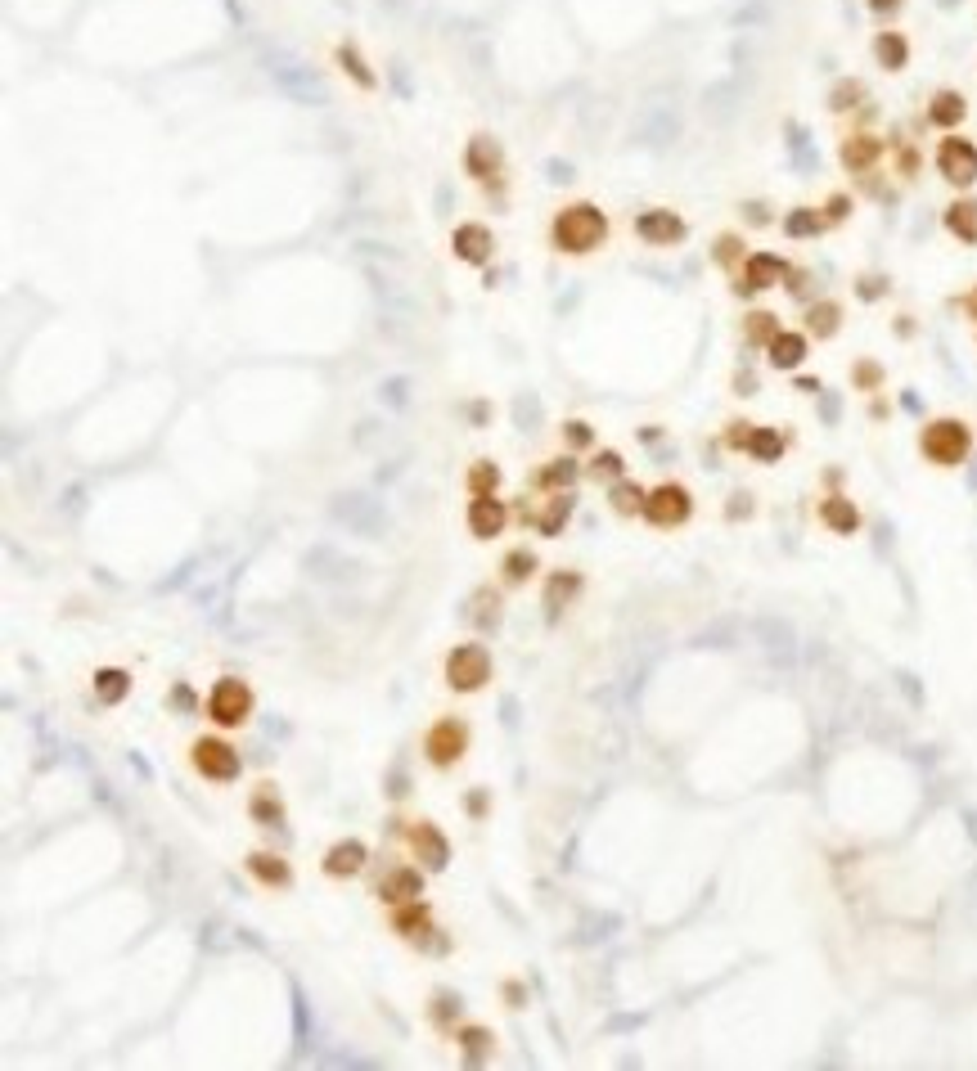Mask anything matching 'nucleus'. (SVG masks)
Listing matches in <instances>:
<instances>
[{
    "mask_svg": "<svg viewBox=\"0 0 977 1071\" xmlns=\"http://www.w3.org/2000/svg\"><path fill=\"white\" fill-rule=\"evenodd\" d=\"M365 864H370V846L361 842V837H338L334 846H329L325 855H320V873L334 882H347V878H361Z\"/></svg>",
    "mask_w": 977,
    "mask_h": 1071,
    "instance_id": "14",
    "label": "nucleus"
},
{
    "mask_svg": "<svg viewBox=\"0 0 977 1071\" xmlns=\"http://www.w3.org/2000/svg\"><path fill=\"white\" fill-rule=\"evenodd\" d=\"M491 675H496V657H491V648L482 644V639H464V644H455L451 653H446V662H442L446 689L460 693V698L482 693L491 684Z\"/></svg>",
    "mask_w": 977,
    "mask_h": 1071,
    "instance_id": "2",
    "label": "nucleus"
},
{
    "mask_svg": "<svg viewBox=\"0 0 977 1071\" xmlns=\"http://www.w3.org/2000/svg\"><path fill=\"white\" fill-rule=\"evenodd\" d=\"M851 383H856V387H878V383H883V369H878L874 360H860V365L851 369Z\"/></svg>",
    "mask_w": 977,
    "mask_h": 1071,
    "instance_id": "44",
    "label": "nucleus"
},
{
    "mask_svg": "<svg viewBox=\"0 0 977 1071\" xmlns=\"http://www.w3.org/2000/svg\"><path fill=\"white\" fill-rule=\"evenodd\" d=\"M581 590H586V576L577 572V567H554L550 576H545L541 585V608L550 621H559L563 612L572 608V603L581 599Z\"/></svg>",
    "mask_w": 977,
    "mask_h": 1071,
    "instance_id": "15",
    "label": "nucleus"
},
{
    "mask_svg": "<svg viewBox=\"0 0 977 1071\" xmlns=\"http://www.w3.org/2000/svg\"><path fill=\"white\" fill-rule=\"evenodd\" d=\"M541 576V554H536L532 545H514L505 549V558H500V581L509 585V590H518V585L536 581Z\"/></svg>",
    "mask_w": 977,
    "mask_h": 1071,
    "instance_id": "23",
    "label": "nucleus"
},
{
    "mask_svg": "<svg viewBox=\"0 0 977 1071\" xmlns=\"http://www.w3.org/2000/svg\"><path fill=\"white\" fill-rule=\"evenodd\" d=\"M883 158V140L878 135H847L842 140V167L847 171H869Z\"/></svg>",
    "mask_w": 977,
    "mask_h": 1071,
    "instance_id": "31",
    "label": "nucleus"
},
{
    "mask_svg": "<svg viewBox=\"0 0 977 1071\" xmlns=\"http://www.w3.org/2000/svg\"><path fill=\"white\" fill-rule=\"evenodd\" d=\"M451 252L464 261V266H487V261L496 257V234H491V225H482V221H464L451 230Z\"/></svg>",
    "mask_w": 977,
    "mask_h": 1071,
    "instance_id": "18",
    "label": "nucleus"
},
{
    "mask_svg": "<svg viewBox=\"0 0 977 1071\" xmlns=\"http://www.w3.org/2000/svg\"><path fill=\"white\" fill-rule=\"evenodd\" d=\"M901 5H905V0H869V9H874V14H883V18H887V14H896Z\"/></svg>",
    "mask_w": 977,
    "mask_h": 1071,
    "instance_id": "51",
    "label": "nucleus"
},
{
    "mask_svg": "<svg viewBox=\"0 0 977 1071\" xmlns=\"http://www.w3.org/2000/svg\"><path fill=\"white\" fill-rule=\"evenodd\" d=\"M509 522H514V509L500 495H469V504H464V527L473 540H496Z\"/></svg>",
    "mask_w": 977,
    "mask_h": 1071,
    "instance_id": "13",
    "label": "nucleus"
},
{
    "mask_svg": "<svg viewBox=\"0 0 977 1071\" xmlns=\"http://www.w3.org/2000/svg\"><path fill=\"white\" fill-rule=\"evenodd\" d=\"M820 522L829 531H838V536H851V531H860V509L847 500V495H824L820 500Z\"/></svg>",
    "mask_w": 977,
    "mask_h": 1071,
    "instance_id": "29",
    "label": "nucleus"
},
{
    "mask_svg": "<svg viewBox=\"0 0 977 1071\" xmlns=\"http://www.w3.org/2000/svg\"><path fill=\"white\" fill-rule=\"evenodd\" d=\"M185 756H190V770L199 774L203 783H235L239 774H244V756H239V747L226 738V729L199 734Z\"/></svg>",
    "mask_w": 977,
    "mask_h": 1071,
    "instance_id": "6",
    "label": "nucleus"
},
{
    "mask_svg": "<svg viewBox=\"0 0 977 1071\" xmlns=\"http://www.w3.org/2000/svg\"><path fill=\"white\" fill-rule=\"evenodd\" d=\"M401 837H406V851L415 855V864H424L428 873H442L451 864V837L437 819H410Z\"/></svg>",
    "mask_w": 977,
    "mask_h": 1071,
    "instance_id": "8",
    "label": "nucleus"
},
{
    "mask_svg": "<svg viewBox=\"0 0 977 1071\" xmlns=\"http://www.w3.org/2000/svg\"><path fill=\"white\" fill-rule=\"evenodd\" d=\"M586 477H595V482H622L626 477V459H622V450H595L590 455V464H586Z\"/></svg>",
    "mask_w": 977,
    "mask_h": 1071,
    "instance_id": "39",
    "label": "nucleus"
},
{
    "mask_svg": "<svg viewBox=\"0 0 977 1071\" xmlns=\"http://www.w3.org/2000/svg\"><path fill=\"white\" fill-rule=\"evenodd\" d=\"M334 63H338V68H343L347 77H352L361 90H374V86H379V77H374V68L361 59V50H356V45H338V50H334Z\"/></svg>",
    "mask_w": 977,
    "mask_h": 1071,
    "instance_id": "37",
    "label": "nucleus"
},
{
    "mask_svg": "<svg viewBox=\"0 0 977 1071\" xmlns=\"http://www.w3.org/2000/svg\"><path fill=\"white\" fill-rule=\"evenodd\" d=\"M689 518H694V495H689L685 486L680 482L649 486V504H644V522H649V527L671 531V527H685Z\"/></svg>",
    "mask_w": 977,
    "mask_h": 1071,
    "instance_id": "9",
    "label": "nucleus"
},
{
    "mask_svg": "<svg viewBox=\"0 0 977 1071\" xmlns=\"http://www.w3.org/2000/svg\"><path fill=\"white\" fill-rule=\"evenodd\" d=\"M968 450H973V428L964 419H955V414H941L919 432V455L937 468H959L968 459Z\"/></svg>",
    "mask_w": 977,
    "mask_h": 1071,
    "instance_id": "5",
    "label": "nucleus"
},
{
    "mask_svg": "<svg viewBox=\"0 0 977 1071\" xmlns=\"http://www.w3.org/2000/svg\"><path fill=\"white\" fill-rule=\"evenodd\" d=\"M712 257L721 261V266H743V261H748V248H743L739 234H721V239L712 243Z\"/></svg>",
    "mask_w": 977,
    "mask_h": 1071,
    "instance_id": "43",
    "label": "nucleus"
},
{
    "mask_svg": "<svg viewBox=\"0 0 977 1071\" xmlns=\"http://www.w3.org/2000/svg\"><path fill=\"white\" fill-rule=\"evenodd\" d=\"M424 864H388L383 869V878L374 882V900H379L383 909H397V905H410V900H424Z\"/></svg>",
    "mask_w": 977,
    "mask_h": 1071,
    "instance_id": "10",
    "label": "nucleus"
},
{
    "mask_svg": "<svg viewBox=\"0 0 977 1071\" xmlns=\"http://www.w3.org/2000/svg\"><path fill=\"white\" fill-rule=\"evenodd\" d=\"M581 473H586V468L577 464V459L572 455H554V459H545L541 468H536V486H541V491H572V486L581 482Z\"/></svg>",
    "mask_w": 977,
    "mask_h": 1071,
    "instance_id": "25",
    "label": "nucleus"
},
{
    "mask_svg": "<svg viewBox=\"0 0 977 1071\" xmlns=\"http://www.w3.org/2000/svg\"><path fill=\"white\" fill-rule=\"evenodd\" d=\"M748 437H752V423H743V419H734L730 428H725V446L730 450H748Z\"/></svg>",
    "mask_w": 977,
    "mask_h": 1071,
    "instance_id": "45",
    "label": "nucleus"
},
{
    "mask_svg": "<svg viewBox=\"0 0 977 1071\" xmlns=\"http://www.w3.org/2000/svg\"><path fill=\"white\" fill-rule=\"evenodd\" d=\"M244 873L257 882V887L266 891H289L293 887V864L284 860L280 851H271V846H257V851L244 855Z\"/></svg>",
    "mask_w": 977,
    "mask_h": 1071,
    "instance_id": "17",
    "label": "nucleus"
},
{
    "mask_svg": "<svg viewBox=\"0 0 977 1071\" xmlns=\"http://www.w3.org/2000/svg\"><path fill=\"white\" fill-rule=\"evenodd\" d=\"M257 711V693L244 675H221V680L208 684V698H203V716L212 720L217 729H244Z\"/></svg>",
    "mask_w": 977,
    "mask_h": 1071,
    "instance_id": "3",
    "label": "nucleus"
},
{
    "mask_svg": "<svg viewBox=\"0 0 977 1071\" xmlns=\"http://www.w3.org/2000/svg\"><path fill=\"white\" fill-rule=\"evenodd\" d=\"M500 995H505L509 1008H527V986H523V981H505V986H500Z\"/></svg>",
    "mask_w": 977,
    "mask_h": 1071,
    "instance_id": "49",
    "label": "nucleus"
},
{
    "mask_svg": "<svg viewBox=\"0 0 977 1071\" xmlns=\"http://www.w3.org/2000/svg\"><path fill=\"white\" fill-rule=\"evenodd\" d=\"M388 927H392V936H397L401 945H410V950H424V954H446L451 950V941H446V932H442V923H437V914H433L428 900H410V905L388 909Z\"/></svg>",
    "mask_w": 977,
    "mask_h": 1071,
    "instance_id": "4",
    "label": "nucleus"
},
{
    "mask_svg": "<svg viewBox=\"0 0 977 1071\" xmlns=\"http://www.w3.org/2000/svg\"><path fill=\"white\" fill-rule=\"evenodd\" d=\"M464 491L469 495H496L500 491V464L496 459H473L464 473Z\"/></svg>",
    "mask_w": 977,
    "mask_h": 1071,
    "instance_id": "38",
    "label": "nucleus"
},
{
    "mask_svg": "<svg viewBox=\"0 0 977 1071\" xmlns=\"http://www.w3.org/2000/svg\"><path fill=\"white\" fill-rule=\"evenodd\" d=\"M860 99V81H842L838 90H833V108H838V113H847V104H856Z\"/></svg>",
    "mask_w": 977,
    "mask_h": 1071,
    "instance_id": "48",
    "label": "nucleus"
},
{
    "mask_svg": "<svg viewBox=\"0 0 977 1071\" xmlns=\"http://www.w3.org/2000/svg\"><path fill=\"white\" fill-rule=\"evenodd\" d=\"M559 437H563V446L568 450H595V428H590L586 419H563Z\"/></svg>",
    "mask_w": 977,
    "mask_h": 1071,
    "instance_id": "42",
    "label": "nucleus"
},
{
    "mask_svg": "<svg viewBox=\"0 0 977 1071\" xmlns=\"http://www.w3.org/2000/svg\"><path fill=\"white\" fill-rule=\"evenodd\" d=\"M523 522L536 531V536H563V527L572 522V491H554L545 504L523 509Z\"/></svg>",
    "mask_w": 977,
    "mask_h": 1071,
    "instance_id": "20",
    "label": "nucleus"
},
{
    "mask_svg": "<svg viewBox=\"0 0 977 1071\" xmlns=\"http://www.w3.org/2000/svg\"><path fill=\"white\" fill-rule=\"evenodd\" d=\"M608 239V212L590 198L563 203L550 221V248L563 257H590L595 248H604Z\"/></svg>",
    "mask_w": 977,
    "mask_h": 1071,
    "instance_id": "1",
    "label": "nucleus"
},
{
    "mask_svg": "<svg viewBox=\"0 0 977 1071\" xmlns=\"http://www.w3.org/2000/svg\"><path fill=\"white\" fill-rule=\"evenodd\" d=\"M874 63L883 72H901L905 63H910V41H905L901 32H892V27H887V32H878L874 36Z\"/></svg>",
    "mask_w": 977,
    "mask_h": 1071,
    "instance_id": "33",
    "label": "nucleus"
},
{
    "mask_svg": "<svg viewBox=\"0 0 977 1071\" xmlns=\"http://www.w3.org/2000/svg\"><path fill=\"white\" fill-rule=\"evenodd\" d=\"M856 288H860V297H865V302H874V297H883L887 279H883V275H865V279H860Z\"/></svg>",
    "mask_w": 977,
    "mask_h": 1071,
    "instance_id": "50",
    "label": "nucleus"
},
{
    "mask_svg": "<svg viewBox=\"0 0 977 1071\" xmlns=\"http://www.w3.org/2000/svg\"><path fill=\"white\" fill-rule=\"evenodd\" d=\"M968 117V99L959 95V90H932V99H928V122L932 126H941V131H955L959 122Z\"/></svg>",
    "mask_w": 977,
    "mask_h": 1071,
    "instance_id": "26",
    "label": "nucleus"
},
{
    "mask_svg": "<svg viewBox=\"0 0 977 1071\" xmlns=\"http://www.w3.org/2000/svg\"><path fill=\"white\" fill-rule=\"evenodd\" d=\"M469 743H473V729L464 716H437L433 725L424 729V738H419V752H424V761L433 765V770H455V765L469 756Z\"/></svg>",
    "mask_w": 977,
    "mask_h": 1071,
    "instance_id": "7",
    "label": "nucleus"
},
{
    "mask_svg": "<svg viewBox=\"0 0 977 1071\" xmlns=\"http://www.w3.org/2000/svg\"><path fill=\"white\" fill-rule=\"evenodd\" d=\"M959 306H964V311H968V320H977V288H973V293H968Z\"/></svg>",
    "mask_w": 977,
    "mask_h": 1071,
    "instance_id": "52",
    "label": "nucleus"
},
{
    "mask_svg": "<svg viewBox=\"0 0 977 1071\" xmlns=\"http://www.w3.org/2000/svg\"><path fill=\"white\" fill-rule=\"evenodd\" d=\"M464 171L473 180H482V185H500L505 180V153H500V144L491 135H473L469 149H464Z\"/></svg>",
    "mask_w": 977,
    "mask_h": 1071,
    "instance_id": "19",
    "label": "nucleus"
},
{
    "mask_svg": "<svg viewBox=\"0 0 977 1071\" xmlns=\"http://www.w3.org/2000/svg\"><path fill=\"white\" fill-rule=\"evenodd\" d=\"M248 815H253V824L262 828H275L284 824V797H280V783L262 779L253 792H248Z\"/></svg>",
    "mask_w": 977,
    "mask_h": 1071,
    "instance_id": "24",
    "label": "nucleus"
},
{
    "mask_svg": "<svg viewBox=\"0 0 977 1071\" xmlns=\"http://www.w3.org/2000/svg\"><path fill=\"white\" fill-rule=\"evenodd\" d=\"M464 621H469L478 635H491V630H500V621H505V599H500V590H491V585H478L469 599V612H464Z\"/></svg>",
    "mask_w": 977,
    "mask_h": 1071,
    "instance_id": "22",
    "label": "nucleus"
},
{
    "mask_svg": "<svg viewBox=\"0 0 977 1071\" xmlns=\"http://www.w3.org/2000/svg\"><path fill=\"white\" fill-rule=\"evenodd\" d=\"M460 1008H464V999L455 995L451 986H437L433 999H428V1022H433L442 1035H455V1026H460Z\"/></svg>",
    "mask_w": 977,
    "mask_h": 1071,
    "instance_id": "30",
    "label": "nucleus"
},
{
    "mask_svg": "<svg viewBox=\"0 0 977 1071\" xmlns=\"http://www.w3.org/2000/svg\"><path fill=\"white\" fill-rule=\"evenodd\" d=\"M788 261L779 252H748V261L739 266V279H734V293L739 297H757L766 288H779L788 279Z\"/></svg>",
    "mask_w": 977,
    "mask_h": 1071,
    "instance_id": "11",
    "label": "nucleus"
},
{
    "mask_svg": "<svg viewBox=\"0 0 977 1071\" xmlns=\"http://www.w3.org/2000/svg\"><path fill=\"white\" fill-rule=\"evenodd\" d=\"M784 450H788V437L779 428H752L743 455H752L757 464H775V459H784Z\"/></svg>",
    "mask_w": 977,
    "mask_h": 1071,
    "instance_id": "35",
    "label": "nucleus"
},
{
    "mask_svg": "<svg viewBox=\"0 0 977 1071\" xmlns=\"http://www.w3.org/2000/svg\"><path fill=\"white\" fill-rule=\"evenodd\" d=\"M779 333V315L770 311H748V320H743V338L752 342V347H766L770 338Z\"/></svg>",
    "mask_w": 977,
    "mask_h": 1071,
    "instance_id": "41",
    "label": "nucleus"
},
{
    "mask_svg": "<svg viewBox=\"0 0 977 1071\" xmlns=\"http://www.w3.org/2000/svg\"><path fill=\"white\" fill-rule=\"evenodd\" d=\"M635 234H640L649 248H671V243H685L689 225L680 212H671V207H649V212L635 216Z\"/></svg>",
    "mask_w": 977,
    "mask_h": 1071,
    "instance_id": "16",
    "label": "nucleus"
},
{
    "mask_svg": "<svg viewBox=\"0 0 977 1071\" xmlns=\"http://www.w3.org/2000/svg\"><path fill=\"white\" fill-rule=\"evenodd\" d=\"M824 212H815V207H793V212L784 216V234L788 239H815V234L824 230Z\"/></svg>",
    "mask_w": 977,
    "mask_h": 1071,
    "instance_id": "40",
    "label": "nucleus"
},
{
    "mask_svg": "<svg viewBox=\"0 0 977 1071\" xmlns=\"http://www.w3.org/2000/svg\"><path fill=\"white\" fill-rule=\"evenodd\" d=\"M455 1049H460V1058L469 1062V1067H482V1062H491V1053H496V1031L482 1022H460L455 1026Z\"/></svg>",
    "mask_w": 977,
    "mask_h": 1071,
    "instance_id": "21",
    "label": "nucleus"
},
{
    "mask_svg": "<svg viewBox=\"0 0 977 1071\" xmlns=\"http://www.w3.org/2000/svg\"><path fill=\"white\" fill-rule=\"evenodd\" d=\"M464 806H469V815L473 819H482L491 810V792L487 788H469V797H464Z\"/></svg>",
    "mask_w": 977,
    "mask_h": 1071,
    "instance_id": "47",
    "label": "nucleus"
},
{
    "mask_svg": "<svg viewBox=\"0 0 977 1071\" xmlns=\"http://www.w3.org/2000/svg\"><path fill=\"white\" fill-rule=\"evenodd\" d=\"M937 171L946 185L968 189L977 180V144L964 140V135H946V140L937 144Z\"/></svg>",
    "mask_w": 977,
    "mask_h": 1071,
    "instance_id": "12",
    "label": "nucleus"
},
{
    "mask_svg": "<svg viewBox=\"0 0 977 1071\" xmlns=\"http://www.w3.org/2000/svg\"><path fill=\"white\" fill-rule=\"evenodd\" d=\"M91 689H95V702H100V707H118V702L131 698V671H122V666H100V671L91 675Z\"/></svg>",
    "mask_w": 977,
    "mask_h": 1071,
    "instance_id": "27",
    "label": "nucleus"
},
{
    "mask_svg": "<svg viewBox=\"0 0 977 1071\" xmlns=\"http://www.w3.org/2000/svg\"><path fill=\"white\" fill-rule=\"evenodd\" d=\"M946 230L959 243H977V198H955L946 207Z\"/></svg>",
    "mask_w": 977,
    "mask_h": 1071,
    "instance_id": "34",
    "label": "nucleus"
},
{
    "mask_svg": "<svg viewBox=\"0 0 977 1071\" xmlns=\"http://www.w3.org/2000/svg\"><path fill=\"white\" fill-rule=\"evenodd\" d=\"M842 329V306L838 302H815V306H806V333L811 338H833V333Z\"/></svg>",
    "mask_w": 977,
    "mask_h": 1071,
    "instance_id": "36",
    "label": "nucleus"
},
{
    "mask_svg": "<svg viewBox=\"0 0 977 1071\" xmlns=\"http://www.w3.org/2000/svg\"><path fill=\"white\" fill-rule=\"evenodd\" d=\"M608 504H613L617 518H644V504H649V491H644L640 482H631V477H622V482L608 486Z\"/></svg>",
    "mask_w": 977,
    "mask_h": 1071,
    "instance_id": "32",
    "label": "nucleus"
},
{
    "mask_svg": "<svg viewBox=\"0 0 977 1071\" xmlns=\"http://www.w3.org/2000/svg\"><path fill=\"white\" fill-rule=\"evenodd\" d=\"M766 360L775 369H797L806 360V333H793V329H779L775 338L766 342Z\"/></svg>",
    "mask_w": 977,
    "mask_h": 1071,
    "instance_id": "28",
    "label": "nucleus"
},
{
    "mask_svg": "<svg viewBox=\"0 0 977 1071\" xmlns=\"http://www.w3.org/2000/svg\"><path fill=\"white\" fill-rule=\"evenodd\" d=\"M820 212H824V221H829V225L847 221V212H851V198H847V194H833V198H829V207H820Z\"/></svg>",
    "mask_w": 977,
    "mask_h": 1071,
    "instance_id": "46",
    "label": "nucleus"
}]
</instances>
